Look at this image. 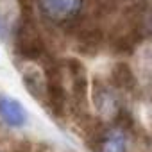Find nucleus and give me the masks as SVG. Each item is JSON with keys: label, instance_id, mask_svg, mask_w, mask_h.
Returning <instances> with one entry per match:
<instances>
[{"label": "nucleus", "instance_id": "obj_1", "mask_svg": "<svg viewBox=\"0 0 152 152\" xmlns=\"http://www.w3.org/2000/svg\"><path fill=\"white\" fill-rule=\"evenodd\" d=\"M84 0H38L39 13L56 23H64L77 16Z\"/></svg>", "mask_w": 152, "mask_h": 152}, {"label": "nucleus", "instance_id": "obj_3", "mask_svg": "<svg viewBox=\"0 0 152 152\" xmlns=\"http://www.w3.org/2000/svg\"><path fill=\"white\" fill-rule=\"evenodd\" d=\"M102 152H125V136L120 131H111L102 141Z\"/></svg>", "mask_w": 152, "mask_h": 152}, {"label": "nucleus", "instance_id": "obj_2", "mask_svg": "<svg viewBox=\"0 0 152 152\" xmlns=\"http://www.w3.org/2000/svg\"><path fill=\"white\" fill-rule=\"evenodd\" d=\"M0 120L9 127L20 129L27 124L29 115L20 100H16L13 97L0 95Z\"/></svg>", "mask_w": 152, "mask_h": 152}]
</instances>
